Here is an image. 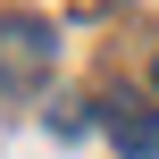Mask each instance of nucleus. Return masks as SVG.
<instances>
[{"mask_svg": "<svg viewBox=\"0 0 159 159\" xmlns=\"http://www.w3.org/2000/svg\"><path fill=\"white\" fill-rule=\"evenodd\" d=\"M42 59H50V25L8 17V25H0V101H17V92L42 75Z\"/></svg>", "mask_w": 159, "mask_h": 159, "instance_id": "obj_1", "label": "nucleus"}, {"mask_svg": "<svg viewBox=\"0 0 159 159\" xmlns=\"http://www.w3.org/2000/svg\"><path fill=\"white\" fill-rule=\"evenodd\" d=\"M101 126H109V143L126 159H159V109L143 92H109V101H101Z\"/></svg>", "mask_w": 159, "mask_h": 159, "instance_id": "obj_2", "label": "nucleus"}]
</instances>
